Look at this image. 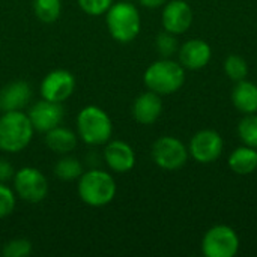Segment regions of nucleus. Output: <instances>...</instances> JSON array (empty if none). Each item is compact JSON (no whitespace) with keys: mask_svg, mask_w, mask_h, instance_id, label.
Segmentation results:
<instances>
[{"mask_svg":"<svg viewBox=\"0 0 257 257\" xmlns=\"http://www.w3.org/2000/svg\"><path fill=\"white\" fill-rule=\"evenodd\" d=\"M33 125L21 110L5 111L0 116V151L17 154L23 151L33 137Z\"/></svg>","mask_w":257,"mask_h":257,"instance_id":"obj_1","label":"nucleus"},{"mask_svg":"<svg viewBox=\"0 0 257 257\" xmlns=\"http://www.w3.org/2000/svg\"><path fill=\"white\" fill-rule=\"evenodd\" d=\"M145 84L158 95H170L178 92L185 83V68L170 59L154 62L145 72Z\"/></svg>","mask_w":257,"mask_h":257,"instance_id":"obj_2","label":"nucleus"},{"mask_svg":"<svg viewBox=\"0 0 257 257\" xmlns=\"http://www.w3.org/2000/svg\"><path fill=\"white\" fill-rule=\"evenodd\" d=\"M78 196L89 206H105L116 196V182L107 172L89 170L80 176Z\"/></svg>","mask_w":257,"mask_h":257,"instance_id":"obj_3","label":"nucleus"},{"mask_svg":"<svg viewBox=\"0 0 257 257\" xmlns=\"http://www.w3.org/2000/svg\"><path fill=\"white\" fill-rule=\"evenodd\" d=\"M107 26L110 35L122 42H131L137 38L142 27V20L137 8L128 2H119L111 5L107 11Z\"/></svg>","mask_w":257,"mask_h":257,"instance_id":"obj_4","label":"nucleus"},{"mask_svg":"<svg viewBox=\"0 0 257 257\" xmlns=\"http://www.w3.org/2000/svg\"><path fill=\"white\" fill-rule=\"evenodd\" d=\"M77 130L84 143L96 146L110 140L113 125L104 110L95 105H89L80 111L77 117Z\"/></svg>","mask_w":257,"mask_h":257,"instance_id":"obj_5","label":"nucleus"},{"mask_svg":"<svg viewBox=\"0 0 257 257\" xmlns=\"http://www.w3.org/2000/svg\"><path fill=\"white\" fill-rule=\"evenodd\" d=\"M202 251L206 257H233L239 251L238 233L224 224L211 227L202 241Z\"/></svg>","mask_w":257,"mask_h":257,"instance_id":"obj_6","label":"nucleus"},{"mask_svg":"<svg viewBox=\"0 0 257 257\" xmlns=\"http://www.w3.org/2000/svg\"><path fill=\"white\" fill-rule=\"evenodd\" d=\"M152 158L155 164L164 170H178L188 160L187 146L176 137H160L152 146Z\"/></svg>","mask_w":257,"mask_h":257,"instance_id":"obj_7","label":"nucleus"},{"mask_svg":"<svg viewBox=\"0 0 257 257\" xmlns=\"http://www.w3.org/2000/svg\"><path fill=\"white\" fill-rule=\"evenodd\" d=\"M14 187L17 194L30 203L44 200L48 194V182L45 176L33 167H24L14 175Z\"/></svg>","mask_w":257,"mask_h":257,"instance_id":"obj_8","label":"nucleus"},{"mask_svg":"<svg viewBox=\"0 0 257 257\" xmlns=\"http://www.w3.org/2000/svg\"><path fill=\"white\" fill-rule=\"evenodd\" d=\"M223 137L214 130H202L196 133L190 142L188 154L200 164H211L223 154Z\"/></svg>","mask_w":257,"mask_h":257,"instance_id":"obj_9","label":"nucleus"},{"mask_svg":"<svg viewBox=\"0 0 257 257\" xmlns=\"http://www.w3.org/2000/svg\"><path fill=\"white\" fill-rule=\"evenodd\" d=\"M74 87H75L74 75L65 69H56L42 80L41 95L47 101L62 102L72 95Z\"/></svg>","mask_w":257,"mask_h":257,"instance_id":"obj_10","label":"nucleus"},{"mask_svg":"<svg viewBox=\"0 0 257 257\" xmlns=\"http://www.w3.org/2000/svg\"><path fill=\"white\" fill-rule=\"evenodd\" d=\"M161 23L164 30L173 35H182L193 23V11L185 0H172L163 9Z\"/></svg>","mask_w":257,"mask_h":257,"instance_id":"obj_11","label":"nucleus"},{"mask_svg":"<svg viewBox=\"0 0 257 257\" xmlns=\"http://www.w3.org/2000/svg\"><path fill=\"white\" fill-rule=\"evenodd\" d=\"M63 107L60 102L53 101H38L29 111V119L33 125V128L39 133H47L56 126L60 125L63 120Z\"/></svg>","mask_w":257,"mask_h":257,"instance_id":"obj_12","label":"nucleus"},{"mask_svg":"<svg viewBox=\"0 0 257 257\" xmlns=\"http://www.w3.org/2000/svg\"><path fill=\"white\" fill-rule=\"evenodd\" d=\"M212 57L211 45L203 39H190L179 48V63L190 71L205 68Z\"/></svg>","mask_w":257,"mask_h":257,"instance_id":"obj_13","label":"nucleus"},{"mask_svg":"<svg viewBox=\"0 0 257 257\" xmlns=\"http://www.w3.org/2000/svg\"><path fill=\"white\" fill-rule=\"evenodd\" d=\"M104 160L111 170H114L117 173H125L134 167L136 154L128 143L120 142V140H114L105 146Z\"/></svg>","mask_w":257,"mask_h":257,"instance_id":"obj_14","label":"nucleus"},{"mask_svg":"<svg viewBox=\"0 0 257 257\" xmlns=\"http://www.w3.org/2000/svg\"><path fill=\"white\" fill-rule=\"evenodd\" d=\"M163 113V101L158 93L149 90L137 96L133 105V116L142 125H152Z\"/></svg>","mask_w":257,"mask_h":257,"instance_id":"obj_15","label":"nucleus"},{"mask_svg":"<svg viewBox=\"0 0 257 257\" xmlns=\"http://www.w3.org/2000/svg\"><path fill=\"white\" fill-rule=\"evenodd\" d=\"M32 99V87L26 81H14L0 90V110L17 111L24 108Z\"/></svg>","mask_w":257,"mask_h":257,"instance_id":"obj_16","label":"nucleus"},{"mask_svg":"<svg viewBox=\"0 0 257 257\" xmlns=\"http://www.w3.org/2000/svg\"><path fill=\"white\" fill-rule=\"evenodd\" d=\"M233 105L244 114L257 113V84L248 80H241L232 90Z\"/></svg>","mask_w":257,"mask_h":257,"instance_id":"obj_17","label":"nucleus"},{"mask_svg":"<svg viewBox=\"0 0 257 257\" xmlns=\"http://www.w3.org/2000/svg\"><path fill=\"white\" fill-rule=\"evenodd\" d=\"M229 167L233 173L247 176L257 170V149L250 146L236 148L229 157Z\"/></svg>","mask_w":257,"mask_h":257,"instance_id":"obj_18","label":"nucleus"},{"mask_svg":"<svg viewBox=\"0 0 257 257\" xmlns=\"http://www.w3.org/2000/svg\"><path fill=\"white\" fill-rule=\"evenodd\" d=\"M45 143L56 154H68L77 146V137L71 130L63 126H56L47 131Z\"/></svg>","mask_w":257,"mask_h":257,"instance_id":"obj_19","label":"nucleus"},{"mask_svg":"<svg viewBox=\"0 0 257 257\" xmlns=\"http://www.w3.org/2000/svg\"><path fill=\"white\" fill-rule=\"evenodd\" d=\"M238 134L241 142L245 146L254 148L257 149V114L251 113V114H245L239 125H238Z\"/></svg>","mask_w":257,"mask_h":257,"instance_id":"obj_20","label":"nucleus"},{"mask_svg":"<svg viewBox=\"0 0 257 257\" xmlns=\"http://www.w3.org/2000/svg\"><path fill=\"white\" fill-rule=\"evenodd\" d=\"M54 173L62 181H74L83 175V166L77 158L65 157L56 164Z\"/></svg>","mask_w":257,"mask_h":257,"instance_id":"obj_21","label":"nucleus"},{"mask_svg":"<svg viewBox=\"0 0 257 257\" xmlns=\"http://www.w3.org/2000/svg\"><path fill=\"white\" fill-rule=\"evenodd\" d=\"M36 17L44 23H53L59 18L62 11L60 0H33Z\"/></svg>","mask_w":257,"mask_h":257,"instance_id":"obj_22","label":"nucleus"},{"mask_svg":"<svg viewBox=\"0 0 257 257\" xmlns=\"http://www.w3.org/2000/svg\"><path fill=\"white\" fill-rule=\"evenodd\" d=\"M224 72L232 81L238 83V81L247 78L248 63L244 57H241L238 54H230V56H227V59L224 62Z\"/></svg>","mask_w":257,"mask_h":257,"instance_id":"obj_23","label":"nucleus"},{"mask_svg":"<svg viewBox=\"0 0 257 257\" xmlns=\"http://www.w3.org/2000/svg\"><path fill=\"white\" fill-rule=\"evenodd\" d=\"M157 50L161 54L163 59H169L172 57L176 51H178V41H176V35L164 30L163 33H160L157 36Z\"/></svg>","mask_w":257,"mask_h":257,"instance_id":"obj_24","label":"nucleus"},{"mask_svg":"<svg viewBox=\"0 0 257 257\" xmlns=\"http://www.w3.org/2000/svg\"><path fill=\"white\" fill-rule=\"evenodd\" d=\"M32 254V244L27 239H14L3 247L5 257H27Z\"/></svg>","mask_w":257,"mask_h":257,"instance_id":"obj_25","label":"nucleus"},{"mask_svg":"<svg viewBox=\"0 0 257 257\" xmlns=\"http://www.w3.org/2000/svg\"><path fill=\"white\" fill-rule=\"evenodd\" d=\"M78 5L89 15H102L110 9L113 0H78Z\"/></svg>","mask_w":257,"mask_h":257,"instance_id":"obj_26","label":"nucleus"},{"mask_svg":"<svg viewBox=\"0 0 257 257\" xmlns=\"http://www.w3.org/2000/svg\"><path fill=\"white\" fill-rule=\"evenodd\" d=\"M14 208H15V196L12 190L3 185V182H0V218H5L9 214H12Z\"/></svg>","mask_w":257,"mask_h":257,"instance_id":"obj_27","label":"nucleus"},{"mask_svg":"<svg viewBox=\"0 0 257 257\" xmlns=\"http://www.w3.org/2000/svg\"><path fill=\"white\" fill-rule=\"evenodd\" d=\"M14 167L6 161V160H0V182H8L11 179H14Z\"/></svg>","mask_w":257,"mask_h":257,"instance_id":"obj_28","label":"nucleus"},{"mask_svg":"<svg viewBox=\"0 0 257 257\" xmlns=\"http://www.w3.org/2000/svg\"><path fill=\"white\" fill-rule=\"evenodd\" d=\"M167 0H139L140 5H143L145 8H149V9H157L163 5H166Z\"/></svg>","mask_w":257,"mask_h":257,"instance_id":"obj_29","label":"nucleus"}]
</instances>
